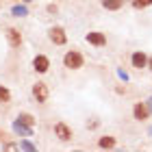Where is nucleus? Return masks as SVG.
Listing matches in <instances>:
<instances>
[{"label": "nucleus", "mask_w": 152, "mask_h": 152, "mask_svg": "<svg viewBox=\"0 0 152 152\" xmlns=\"http://www.w3.org/2000/svg\"><path fill=\"white\" fill-rule=\"evenodd\" d=\"M50 39H52L57 46H63V44H65V33H63V28H52V31H50Z\"/></svg>", "instance_id": "obj_4"}, {"label": "nucleus", "mask_w": 152, "mask_h": 152, "mask_svg": "<svg viewBox=\"0 0 152 152\" xmlns=\"http://www.w3.org/2000/svg\"><path fill=\"white\" fill-rule=\"evenodd\" d=\"M113 137H102V139H100V146L102 148H113Z\"/></svg>", "instance_id": "obj_13"}, {"label": "nucleus", "mask_w": 152, "mask_h": 152, "mask_svg": "<svg viewBox=\"0 0 152 152\" xmlns=\"http://www.w3.org/2000/svg\"><path fill=\"white\" fill-rule=\"evenodd\" d=\"M133 65L135 67H143V65H146V54H143V52H135L133 54Z\"/></svg>", "instance_id": "obj_9"}, {"label": "nucleus", "mask_w": 152, "mask_h": 152, "mask_svg": "<svg viewBox=\"0 0 152 152\" xmlns=\"http://www.w3.org/2000/svg\"><path fill=\"white\" fill-rule=\"evenodd\" d=\"M18 120H20V122H24L26 126H33V124H35V120H33V117H31L28 113H22V115L18 117Z\"/></svg>", "instance_id": "obj_12"}, {"label": "nucleus", "mask_w": 152, "mask_h": 152, "mask_svg": "<svg viewBox=\"0 0 152 152\" xmlns=\"http://www.w3.org/2000/svg\"><path fill=\"white\" fill-rule=\"evenodd\" d=\"M150 67H152V61H150Z\"/></svg>", "instance_id": "obj_19"}, {"label": "nucleus", "mask_w": 152, "mask_h": 152, "mask_svg": "<svg viewBox=\"0 0 152 152\" xmlns=\"http://www.w3.org/2000/svg\"><path fill=\"white\" fill-rule=\"evenodd\" d=\"M102 4H104L107 9H120V7H122V0H102Z\"/></svg>", "instance_id": "obj_11"}, {"label": "nucleus", "mask_w": 152, "mask_h": 152, "mask_svg": "<svg viewBox=\"0 0 152 152\" xmlns=\"http://www.w3.org/2000/svg\"><path fill=\"white\" fill-rule=\"evenodd\" d=\"M13 128H15V133H18V135H22V137H31V133H33L31 126H26V124H24V122H20V120L13 124Z\"/></svg>", "instance_id": "obj_6"}, {"label": "nucleus", "mask_w": 152, "mask_h": 152, "mask_svg": "<svg viewBox=\"0 0 152 152\" xmlns=\"http://www.w3.org/2000/svg\"><path fill=\"white\" fill-rule=\"evenodd\" d=\"M87 41H91V44H96V46H102L104 44V35H102V33H89Z\"/></svg>", "instance_id": "obj_8"}, {"label": "nucleus", "mask_w": 152, "mask_h": 152, "mask_svg": "<svg viewBox=\"0 0 152 152\" xmlns=\"http://www.w3.org/2000/svg\"><path fill=\"white\" fill-rule=\"evenodd\" d=\"M26 2H31V0H26Z\"/></svg>", "instance_id": "obj_21"}, {"label": "nucleus", "mask_w": 152, "mask_h": 152, "mask_svg": "<svg viewBox=\"0 0 152 152\" xmlns=\"http://www.w3.org/2000/svg\"><path fill=\"white\" fill-rule=\"evenodd\" d=\"M7 39H9V44H11L13 48H18L20 44H22V37H20V33H18L15 28H9V31H7Z\"/></svg>", "instance_id": "obj_5"}, {"label": "nucleus", "mask_w": 152, "mask_h": 152, "mask_svg": "<svg viewBox=\"0 0 152 152\" xmlns=\"http://www.w3.org/2000/svg\"><path fill=\"white\" fill-rule=\"evenodd\" d=\"M135 117H137V120H146V117H148V109L143 104H137L135 107Z\"/></svg>", "instance_id": "obj_10"}, {"label": "nucleus", "mask_w": 152, "mask_h": 152, "mask_svg": "<svg viewBox=\"0 0 152 152\" xmlns=\"http://www.w3.org/2000/svg\"><path fill=\"white\" fill-rule=\"evenodd\" d=\"M54 133H57V137L61 141H67L72 137V133H70V128L65 126V124H57V126H54Z\"/></svg>", "instance_id": "obj_3"}, {"label": "nucleus", "mask_w": 152, "mask_h": 152, "mask_svg": "<svg viewBox=\"0 0 152 152\" xmlns=\"http://www.w3.org/2000/svg\"><path fill=\"white\" fill-rule=\"evenodd\" d=\"M20 148H24V150H35V146H33V143H28V141H22V143H20Z\"/></svg>", "instance_id": "obj_17"}, {"label": "nucleus", "mask_w": 152, "mask_h": 152, "mask_svg": "<svg viewBox=\"0 0 152 152\" xmlns=\"http://www.w3.org/2000/svg\"><path fill=\"white\" fill-rule=\"evenodd\" d=\"M148 109H150V111H152V98L148 100Z\"/></svg>", "instance_id": "obj_18"}, {"label": "nucleus", "mask_w": 152, "mask_h": 152, "mask_svg": "<svg viewBox=\"0 0 152 152\" xmlns=\"http://www.w3.org/2000/svg\"><path fill=\"white\" fill-rule=\"evenodd\" d=\"M33 65H35V70H37V72H46L50 63H48V59H46V57H41V54H39V57H35Z\"/></svg>", "instance_id": "obj_7"}, {"label": "nucleus", "mask_w": 152, "mask_h": 152, "mask_svg": "<svg viewBox=\"0 0 152 152\" xmlns=\"http://www.w3.org/2000/svg\"><path fill=\"white\" fill-rule=\"evenodd\" d=\"M33 94H35L37 102H46L48 100V87H46V83H37V85L33 87Z\"/></svg>", "instance_id": "obj_2"}, {"label": "nucleus", "mask_w": 152, "mask_h": 152, "mask_svg": "<svg viewBox=\"0 0 152 152\" xmlns=\"http://www.w3.org/2000/svg\"><path fill=\"white\" fill-rule=\"evenodd\" d=\"M13 15H26V7H13Z\"/></svg>", "instance_id": "obj_14"}, {"label": "nucleus", "mask_w": 152, "mask_h": 152, "mask_svg": "<svg viewBox=\"0 0 152 152\" xmlns=\"http://www.w3.org/2000/svg\"><path fill=\"white\" fill-rule=\"evenodd\" d=\"M148 4H152V0H135V7H137V9H141V7H148Z\"/></svg>", "instance_id": "obj_16"}, {"label": "nucleus", "mask_w": 152, "mask_h": 152, "mask_svg": "<svg viewBox=\"0 0 152 152\" xmlns=\"http://www.w3.org/2000/svg\"><path fill=\"white\" fill-rule=\"evenodd\" d=\"M150 135H152V128H150Z\"/></svg>", "instance_id": "obj_20"}, {"label": "nucleus", "mask_w": 152, "mask_h": 152, "mask_svg": "<svg viewBox=\"0 0 152 152\" xmlns=\"http://www.w3.org/2000/svg\"><path fill=\"white\" fill-rule=\"evenodd\" d=\"M65 65L72 67V70H76V67L83 65V57H80L78 52H67L65 54Z\"/></svg>", "instance_id": "obj_1"}, {"label": "nucleus", "mask_w": 152, "mask_h": 152, "mask_svg": "<svg viewBox=\"0 0 152 152\" xmlns=\"http://www.w3.org/2000/svg\"><path fill=\"white\" fill-rule=\"evenodd\" d=\"M9 98H11V96H9V91H7L4 87H0V100H2V102H7Z\"/></svg>", "instance_id": "obj_15"}]
</instances>
